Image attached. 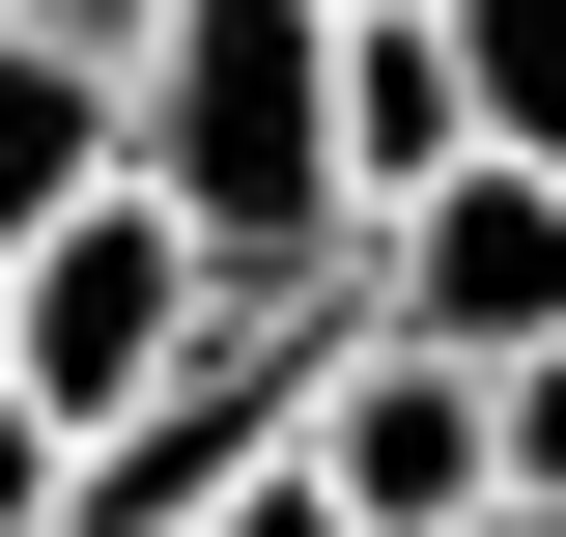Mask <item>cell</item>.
Listing matches in <instances>:
<instances>
[{"instance_id": "9", "label": "cell", "mask_w": 566, "mask_h": 537, "mask_svg": "<svg viewBox=\"0 0 566 537\" xmlns=\"http://www.w3.org/2000/svg\"><path fill=\"white\" fill-rule=\"evenodd\" d=\"M482 424H510V481L566 509V339H538V368H482Z\"/></svg>"}, {"instance_id": "5", "label": "cell", "mask_w": 566, "mask_h": 537, "mask_svg": "<svg viewBox=\"0 0 566 537\" xmlns=\"http://www.w3.org/2000/svg\"><path fill=\"white\" fill-rule=\"evenodd\" d=\"M424 170H482L453 29H424V0H340V199H424Z\"/></svg>"}, {"instance_id": "1", "label": "cell", "mask_w": 566, "mask_h": 537, "mask_svg": "<svg viewBox=\"0 0 566 537\" xmlns=\"http://www.w3.org/2000/svg\"><path fill=\"white\" fill-rule=\"evenodd\" d=\"M114 170L199 227L227 312H368V199H340V0H170L114 57Z\"/></svg>"}, {"instance_id": "10", "label": "cell", "mask_w": 566, "mask_h": 537, "mask_svg": "<svg viewBox=\"0 0 566 537\" xmlns=\"http://www.w3.org/2000/svg\"><path fill=\"white\" fill-rule=\"evenodd\" d=\"M57 481H85V453H57L29 397H0V537H57Z\"/></svg>"}, {"instance_id": "11", "label": "cell", "mask_w": 566, "mask_h": 537, "mask_svg": "<svg viewBox=\"0 0 566 537\" xmlns=\"http://www.w3.org/2000/svg\"><path fill=\"white\" fill-rule=\"evenodd\" d=\"M29 29H85V57H142V29H170V0H29Z\"/></svg>"}, {"instance_id": "12", "label": "cell", "mask_w": 566, "mask_h": 537, "mask_svg": "<svg viewBox=\"0 0 566 537\" xmlns=\"http://www.w3.org/2000/svg\"><path fill=\"white\" fill-rule=\"evenodd\" d=\"M453 537H566V509H538V481H482V509H453Z\"/></svg>"}, {"instance_id": "4", "label": "cell", "mask_w": 566, "mask_h": 537, "mask_svg": "<svg viewBox=\"0 0 566 537\" xmlns=\"http://www.w3.org/2000/svg\"><path fill=\"white\" fill-rule=\"evenodd\" d=\"M283 453H312V481H340V509L368 537H453V509H482V481H510V424H482V368H453V339H312V397H283Z\"/></svg>"}, {"instance_id": "8", "label": "cell", "mask_w": 566, "mask_h": 537, "mask_svg": "<svg viewBox=\"0 0 566 537\" xmlns=\"http://www.w3.org/2000/svg\"><path fill=\"white\" fill-rule=\"evenodd\" d=\"M199 537H368V509H340V481H312V453H255V481H227Z\"/></svg>"}, {"instance_id": "7", "label": "cell", "mask_w": 566, "mask_h": 537, "mask_svg": "<svg viewBox=\"0 0 566 537\" xmlns=\"http://www.w3.org/2000/svg\"><path fill=\"white\" fill-rule=\"evenodd\" d=\"M424 29H453V114L510 170H566V0H424Z\"/></svg>"}, {"instance_id": "2", "label": "cell", "mask_w": 566, "mask_h": 537, "mask_svg": "<svg viewBox=\"0 0 566 537\" xmlns=\"http://www.w3.org/2000/svg\"><path fill=\"white\" fill-rule=\"evenodd\" d=\"M199 339H227V283H199V227L142 199V170H114V199H57L29 255H0V397L57 424V453H85V424H142Z\"/></svg>"}, {"instance_id": "3", "label": "cell", "mask_w": 566, "mask_h": 537, "mask_svg": "<svg viewBox=\"0 0 566 537\" xmlns=\"http://www.w3.org/2000/svg\"><path fill=\"white\" fill-rule=\"evenodd\" d=\"M368 339H453V368H538L566 339V170H424V199H368Z\"/></svg>"}, {"instance_id": "6", "label": "cell", "mask_w": 566, "mask_h": 537, "mask_svg": "<svg viewBox=\"0 0 566 537\" xmlns=\"http://www.w3.org/2000/svg\"><path fill=\"white\" fill-rule=\"evenodd\" d=\"M57 199H114V57L0 0V255H29V227H57Z\"/></svg>"}]
</instances>
